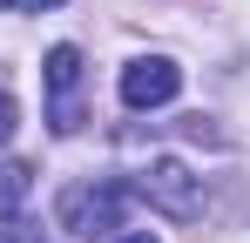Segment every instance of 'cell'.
<instances>
[{"label": "cell", "mask_w": 250, "mask_h": 243, "mask_svg": "<svg viewBox=\"0 0 250 243\" xmlns=\"http://www.w3.org/2000/svg\"><path fill=\"white\" fill-rule=\"evenodd\" d=\"M128 196H135L128 182H68L61 202H54V216H61L68 237H108V230H122Z\"/></svg>", "instance_id": "6da1fadb"}, {"label": "cell", "mask_w": 250, "mask_h": 243, "mask_svg": "<svg viewBox=\"0 0 250 243\" xmlns=\"http://www.w3.org/2000/svg\"><path fill=\"white\" fill-rule=\"evenodd\" d=\"M128 189H135L142 202H156L163 216H176V223L203 216V176H189V162H176V156H156Z\"/></svg>", "instance_id": "7a4b0ae2"}, {"label": "cell", "mask_w": 250, "mask_h": 243, "mask_svg": "<svg viewBox=\"0 0 250 243\" xmlns=\"http://www.w3.org/2000/svg\"><path fill=\"white\" fill-rule=\"evenodd\" d=\"M41 81H47V128L54 135H75L82 128V47H47L41 61Z\"/></svg>", "instance_id": "3957f363"}, {"label": "cell", "mask_w": 250, "mask_h": 243, "mask_svg": "<svg viewBox=\"0 0 250 243\" xmlns=\"http://www.w3.org/2000/svg\"><path fill=\"white\" fill-rule=\"evenodd\" d=\"M176 95H183V68H176L169 54H142V61L122 68V101L128 108H163Z\"/></svg>", "instance_id": "277c9868"}, {"label": "cell", "mask_w": 250, "mask_h": 243, "mask_svg": "<svg viewBox=\"0 0 250 243\" xmlns=\"http://www.w3.org/2000/svg\"><path fill=\"white\" fill-rule=\"evenodd\" d=\"M27 182H34L27 162H0V209H14V202L27 196Z\"/></svg>", "instance_id": "5b68a950"}, {"label": "cell", "mask_w": 250, "mask_h": 243, "mask_svg": "<svg viewBox=\"0 0 250 243\" xmlns=\"http://www.w3.org/2000/svg\"><path fill=\"white\" fill-rule=\"evenodd\" d=\"M0 243H41V230H34V223H21V216L7 209V216H0Z\"/></svg>", "instance_id": "8992f818"}, {"label": "cell", "mask_w": 250, "mask_h": 243, "mask_svg": "<svg viewBox=\"0 0 250 243\" xmlns=\"http://www.w3.org/2000/svg\"><path fill=\"white\" fill-rule=\"evenodd\" d=\"M7 135H14V95L0 88V142H7Z\"/></svg>", "instance_id": "52a82bcc"}, {"label": "cell", "mask_w": 250, "mask_h": 243, "mask_svg": "<svg viewBox=\"0 0 250 243\" xmlns=\"http://www.w3.org/2000/svg\"><path fill=\"white\" fill-rule=\"evenodd\" d=\"M21 7H27V14H41V7H61V0H21Z\"/></svg>", "instance_id": "ba28073f"}, {"label": "cell", "mask_w": 250, "mask_h": 243, "mask_svg": "<svg viewBox=\"0 0 250 243\" xmlns=\"http://www.w3.org/2000/svg\"><path fill=\"white\" fill-rule=\"evenodd\" d=\"M115 243H156V237H115Z\"/></svg>", "instance_id": "9c48e42d"}]
</instances>
